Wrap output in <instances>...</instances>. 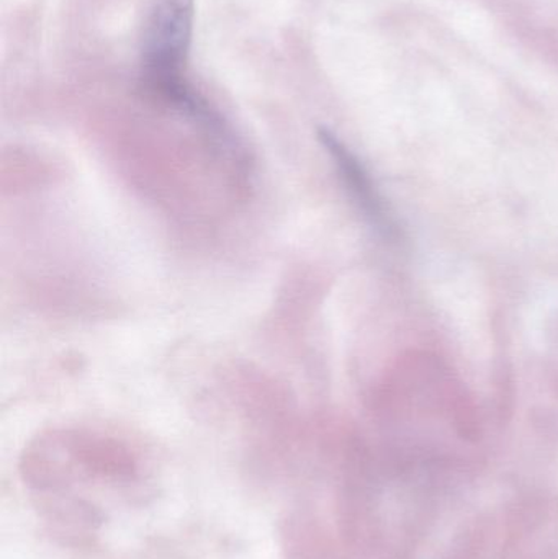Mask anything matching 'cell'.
<instances>
[{
    "label": "cell",
    "instance_id": "cell-1",
    "mask_svg": "<svg viewBox=\"0 0 558 559\" xmlns=\"http://www.w3.org/2000/svg\"><path fill=\"white\" fill-rule=\"evenodd\" d=\"M193 0H153L143 38V64L151 82L183 97L182 74L192 38Z\"/></svg>",
    "mask_w": 558,
    "mask_h": 559
}]
</instances>
